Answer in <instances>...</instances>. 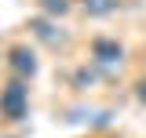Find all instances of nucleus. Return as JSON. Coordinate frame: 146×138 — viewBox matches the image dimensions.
Listing matches in <instances>:
<instances>
[{"mask_svg": "<svg viewBox=\"0 0 146 138\" xmlns=\"http://www.w3.org/2000/svg\"><path fill=\"white\" fill-rule=\"evenodd\" d=\"M139 98H143V102H146V80H143V84H139Z\"/></svg>", "mask_w": 146, "mask_h": 138, "instance_id": "nucleus-7", "label": "nucleus"}, {"mask_svg": "<svg viewBox=\"0 0 146 138\" xmlns=\"http://www.w3.org/2000/svg\"><path fill=\"white\" fill-rule=\"evenodd\" d=\"M84 11L88 15H113L117 11V0H84Z\"/></svg>", "mask_w": 146, "mask_h": 138, "instance_id": "nucleus-4", "label": "nucleus"}, {"mask_svg": "<svg viewBox=\"0 0 146 138\" xmlns=\"http://www.w3.org/2000/svg\"><path fill=\"white\" fill-rule=\"evenodd\" d=\"M40 7H44L48 15H66V7H70V0H40Z\"/></svg>", "mask_w": 146, "mask_h": 138, "instance_id": "nucleus-6", "label": "nucleus"}, {"mask_svg": "<svg viewBox=\"0 0 146 138\" xmlns=\"http://www.w3.org/2000/svg\"><path fill=\"white\" fill-rule=\"evenodd\" d=\"M11 69H15L22 80L33 76V73H36V55L29 51V47H11Z\"/></svg>", "mask_w": 146, "mask_h": 138, "instance_id": "nucleus-3", "label": "nucleus"}, {"mask_svg": "<svg viewBox=\"0 0 146 138\" xmlns=\"http://www.w3.org/2000/svg\"><path fill=\"white\" fill-rule=\"evenodd\" d=\"M91 58H95L99 66H121V58H124V47H121L117 40H106V36H99V40L91 44Z\"/></svg>", "mask_w": 146, "mask_h": 138, "instance_id": "nucleus-2", "label": "nucleus"}, {"mask_svg": "<svg viewBox=\"0 0 146 138\" xmlns=\"http://www.w3.org/2000/svg\"><path fill=\"white\" fill-rule=\"evenodd\" d=\"M33 29H36V36H40V40H48V44H58V33L51 29V22H44V18H40V22H33Z\"/></svg>", "mask_w": 146, "mask_h": 138, "instance_id": "nucleus-5", "label": "nucleus"}, {"mask_svg": "<svg viewBox=\"0 0 146 138\" xmlns=\"http://www.w3.org/2000/svg\"><path fill=\"white\" fill-rule=\"evenodd\" d=\"M26 109H29V87L18 76V80H11V84L0 91V113H4L7 120H22Z\"/></svg>", "mask_w": 146, "mask_h": 138, "instance_id": "nucleus-1", "label": "nucleus"}]
</instances>
